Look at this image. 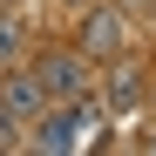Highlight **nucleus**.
Segmentation results:
<instances>
[{
    "label": "nucleus",
    "mask_w": 156,
    "mask_h": 156,
    "mask_svg": "<svg viewBox=\"0 0 156 156\" xmlns=\"http://www.w3.org/2000/svg\"><path fill=\"white\" fill-rule=\"evenodd\" d=\"M34 75H41L48 102H75V95H88V55H82V48L41 55V61H34Z\"/></svg>",
    "instance_id": "obj_2"
},
{
    "label": "nucleus",
    "mask_w": 156,
    "mask_h": 156,
    "mask_svg": "<svg viewBox=\"0 0 156 156\" xmlns=\"http://www.w3.org/2000/svg\"><path fill=\"white\" fill-rule=\"evenodd\" d=\"M136 102H143V68L136 61H115L109 68V109L122 115V109H136Z\"/></svg>",
    "instance_id": "obj_4"
},
{
    "label": "nucleus",
    "mask_w": 156,
    "mask_h": 156,
    "mask_svg": "<svg viewBox=\"0 0 156 156\" xmlns=\"http://www.w3.org/2000/svg\"><path fill=\"white\" fill-rule=\"evenodd\" d=\"M75 48H82L88 61L122 55V48H129V14H122V7H82V34H75Z\"/></svg>",
    "instance_id": "obj_1"
},
{
    "label": "nucleus",
    "mask_w": 156,
    "mask_h": 156,
    "mask_svg": "<svg viewBox=\"0 0 156 156\" xmlns=\"http://www.w3.org/2000/svg\"><path fill=\"white\" fill-rule=\"evenodd\" d=\"M0 109H7L14 122H34L48 109V88H41V75L34 68H14V75H0Z\"/></svg>",
    "instance_id": "obj_3"
},
{
    "label": "nucleus",
    "mask_w": 156,
    "mask_h": 156,
    "mask_svg": "<svg viewBox=\"0 0 156 156\" xmlns=\"http://www.w3.org/2000/svg\"><path fill=\"white\" fill-rule=\"evenodd\" d=\"M115 7H122V14H129V7H149V0H115Z\"/></svg>",
    "instance_id": "obj_6"
},
{
    "label": "nucleus",
    "mask_w": 156,
    "mask_h": 156,
    "mask_svg": "<svg viewBox=\"0 0 156 156\" xmlns=\"http://www.w3.org/2000/svg\"><path fill=\"white\" fill-rule=\"evenodd\" d=\"M61 7H88V0H61Z\"/></svg>",
    "instance_id": "obj_7"
},
{
    "label": "nucleus",
    "mask_w": 156,
    "mask_h": 156,
    "mask_svg": "<svg viewBox=\"0 0 156 156\" xmlns=\"http://www.w3.org/2000/svg\"><path fill=\"white\" fill-rule=\"evenodd\" d=\"M20 48H27V20L0 7V68H14V61H20Z\"/></svg>",
    "instance_id": "obj_5"
}]
</instances>
